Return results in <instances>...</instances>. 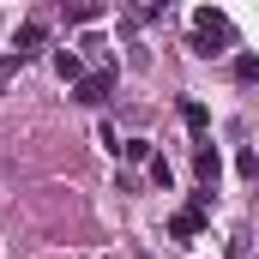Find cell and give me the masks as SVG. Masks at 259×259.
Instances as JSON below:
<instances>
[{
	"label": "cell",
	"mask_w": 259,
	"mask_h": 259,
	"mask_svg": "<svg viewBox=\"0 0 259 259\" xmlns=\"http://www.w3.org/2000/svg\"><path fill=\"white\" fill-rule=\"evenodd\" d=\"M223 36H229V18H223L217 6H199V12H193V55H205V61L223 55V49H217Z\"/></svg>",
	"instance_id": "1"
},
{
	"label": "cell",
	"mask_w": 259,
	"mask_h": 259,
	"mask_svg": "<svg viewBox=\"0 0 259 259\" xmlns=\"http://www.w3.org/2000/svg\"><path fill=\"white\" fill-rule=\"evenodd\" d=\"M109 91H115V72H84L78 78V103H91V109L109 103Z\"/></svg>",
	"instance_id": "2"
},
{
	"label": "cell",
	"mask_w": 259,
	"mask_h": 259,
	"mask_svg": "<svg viewBox=\"0 0 259 259\" xmlns=\"http://www.w3.org/2000/svg\"><path fill=\"white\" fill-rule=\"evenodd\" d=\"M12 42H18V61H24V55H36V49H42V42H49V24H42V18H24V24H18V36H12Z\"/></svg>",
	"instance_id": "3"
},
{
	"label": "cell",
	"mask_w": 259,
	"mask_h": 259,
	"mask_svg": "<svg viewBox=\"0 0 259 259\" xmlns=\"http://www.w3.org/2000/svg\"><path fill=\"white\" fill-rule=\"evenodd\" d=\"M199 229H205V193H199L193 205H187V211L169 223V235H181V241H187V235H199Z\"/></svg>",
	"instance_id": "4"
},
{
	"label": "cell",
	"mask_w": 259,
	"mask_h": 259,
	"mask_svg": "<svg viewBox=\"0 0 259 259\" xmlns=\"http://www.w3.org/2000/svg\"><path fill=\"white\" fill-rule=\"evenodd\" d=\"M181 121H187V127H193L199 139L211 133V115H205V103H181Z\"/></svg>",
	"instance_id": "5"
},
{
	"label": "cell",
	"mask_w": 259,
	"mask_h": 259,
	"mask_svg": "<svg viewBox=\"0 0 259 259\" xmlns=\"http://www.w3.org/2000/svg\"><path fill=\"white\" fill-rule=\"evenodd\" d=\"M55 72H61L66 84H78V78H84V66H78V55H72V49H61V55H55Z\"/></svg>",
	"instance_id": "6"
},
{
	"label": "cell",
	"mask_w": 259,
	"mask_h": 259,
	"mask_svg": "<svg viewBox=\"0 0 259 259\" xmlns=\"http://www.w3.org/2000/svg\"><path fill=\"white\" fill-rule=\"evenodd\" d=\"M217 169H223V163H217V151H211V145H199V181H205V187H217Z\"/></svg>",
	"instance_id": "7"
},
{
	"label": "cell",
	"mask_w": 259,
	"mask_h": 259,
	"mask_svg": "<svg viewBox=\"0 0 259 259\" xmlns=\"http://www.w3.org/2000/svg\"><path fill=\"white\" fill-rule=\"evenodd\" d=\"M235 78L241 84H259V55H235Z\"/></svg>",
	"instance_id": "8"
},
{
	"label": "cell",
	"mask_w": 259,
	"mask_h": 259,
	"mask_svg": "<svg viewBox=\"0 0 259 259\" xmlns=\"http://www.w3.org/2000/svg\"><path fill=\"white\" fill-rule=\"evenodd\" d=\"M121 157H127V163H151V139H127Z\"/></svg>",
	"instance_id": "9"
},
{
	"label": "cell",
	"mask_w": 259,
	"mask_h": 259,
	"mask_svg": "<svg viewBox=\"0 0 259 259\" xmlns=\"http://www.w3.org/2000/svg\"><path fill=\"white\" fill-rule=\"evenodd\" d=\"M235 175H241V181H259V151H241V157H235Z\"/></svg>",
	"instance_id": "10"
}]
</instances>
